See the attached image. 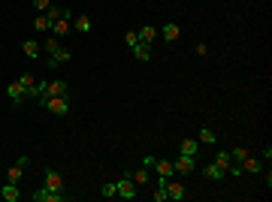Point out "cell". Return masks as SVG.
<instances>
[{"label": "cell", "mask_w": 272, "mask_h": 202, "mask_svg": "<svg viewBox=\"0 0 272 202\" xmlns=\"http://www.w3.org/2000/svg\"><path fill=\"white\" fill-rule=\"evenodd\" d=\"M115 196H121V199H136V196H139V187L133 184L130 169H124V172H121V178L115 181Z\"/></svg>", "instance_id": "6da1fadb"}, {"label": "cell", "mask_w": 272, "mask_h": 202, "mask_svg": "<svg viewBox=\"0 0 272 202\" xmlns=\"http://www.w3.org/2000/svg\"><path fill=\"white\" fill-rule=\"evenodd\" d=\"M36 103H40L43 109H49L51 115H58V118L70 115V97H40Z\"/></svg>", "instance_id": "7a4b0ae2"}, {"label": "cell", "mask_w": 272, "mask_h": 202, "mask_svg": "<svg viewBox=\"0 0 272 202\" xmlns=\"http://www.w3.org/2000/svg\"><path fill=\"white\" fill-rule=\"evenodd\" d=\"M43 187L64 193V190H67V181H64V175H61L58 169H46V175H43Z\"/></svg>", "instance_id": "3957f363"}, {"label": "cell", "mask_w": 272, "mask_h": 202, "mask_svg": "<svg viewBox=\"0 0 272 202\" xmlns=\"http://www.w3.org/2000/svg\"><path fill=\"white\" fill-rule=\"evenodd\" d=\"M33 202H67V193H58V190H49V187H40L30 193Z\"/></svg>", "instance_id": "277c9868"}, {"label": "cell", "mask_w": 272, "mask_h": 202, "mask_svg": "<svg viewBox=\"0 0 272 202\" xmlns=\"http://www.w3.org/2000/svg\"><path fill=\"white\" fill-rule=\"evenodd\" d=\"M173 169H175L178 175H194V169H197V157L178 154V157H175V163H173Z\"/></svg>", "instance_id": "5b68a950"}, {"label": "cell", "mask_w": 272, "mask_h": 202, "mask_svg": "<svg viewBox=\"0 0 272 202\" xmlns=\"http://www.w3.org/2000/svg\"><path fill=\"white\" fill-rule=\"evenodd\" d=\"M27 163H30L27 157H18V160H15V166H12V169H6V181H12V184H22Z\"/></svg>", "instance_id": "8992f818"}, {"label": "cell", "mask_w": 272, "mask_h": 202, "mask_svg": "<svg viewBox=\"0 0 272 202\" xmlns=\"http://www.w3.org/2000/svg\"><path fill=\"white\" fill-rule=\"evenodd\" d=\"M43 97H70V85L64 79L58 82H46V94Z\"/></svg>", "instance_id": "52a82bcc"}, {"label": "cell", "mask_w": 272, "mask_h": 202, "mask_svg": "<svg viewBox=\"0 0 272 202\" xmlns=\"http://www.w3.org/2000/svg\"><path fill=\"white\" fill-rule=\"evenodd\" d=\"M167 199H173V202L188 199V187L181 181H167Z\"/></svg>", "instance_id": "ba28073f"}, {"label": "cell", "mask_w": 272, "mask_h": 202, "mask_svg": "<svg viewBox=\"0 0 272 202\" xmlns=\"http://www.w3.org/2000/svg\"><path fill=\"white\" fill-rule=\"evenodd\" d=\"M203 178H206V181H224V178H227V169L218 166V163L212 160V163H206V166H203Z\"/></svg>", "instance_id": "9c48e42d"}, {"label": "cell", "mask_w": 272, "mask_h": 202, "mask_svg": "<svg viewBox=\"0 0 272 202\" xmlns=\"http://www.w3.org/2000/svg\"><path fill=\"white\" fill-rule=\"evenodd\" d=\"M70 58H73V51L61 45V48L54 51V54H49V61H46V67H49V69H58V67H61V64H67Z\"/></svg>", "instance_id": "30bf717a"}, {"label": "cell", "mask_w": 272, "mask_h": 202, "mask_svg": "<svg viewBox=\"0 0 272 202\" xmlns=\"http://www.w3.org/2000/svg\"><path fill=\"white\" fill-rule=\"evenodd\" d=\"M157 36L163 43H175V40H181V27L178 24H163L160 30H157Z\"/></svg>", "instance_id": "8fae6325"}, {"label": "cell", "mask_w": 272, "mask_h": 202, "mask_svg": "<svg viewBox=\"0 0 272 202\" xmlns=\"http://www.w3.org/2000/svg\"><path fill=\"white\" fill-rule=\"evenodd\" d=\"M130 54H133L139 64H148V61H151V45H148V43H136V45L130 48Z\"/></svg>", "instance_id": "7c38bea8"}, {"label": "cell", "mask_w": 272, "mask_h": 202, "mask_svg": "<svg viewBox=\"0 0 272 202\" xmlns=\"http://www.w3.org/2000/svg\"><path fill=\"white\" fill-rule=\"evenodd\" d=\"M70 30H73V22H70V18H58V22L49 27V33H51V36H58V40H61V36H67Z\"/></svg>", "instance_id": "4fadbf2b"}, {"label": "cell", "mask_w": 272, "mask_h": 202, "mask_svg": "<svg viewBox=\"0 0 272 202\" xmlns=\"http://www.w3.org/2000/svg\"><path fill=\"white\" fill-rule=\"evenodd\" d=\"M6 97H9L12 106H22V100H25V88H22V82H12V85L6 88Z\"/></svg>", "instance_id": "5bb4252c"}, {"label": "cell", "mask_w": 272, "mask_h": 202, "mask_svg": "<svg viewBox=\"0 0 272 202\" xmlns=\"http://www.w3.org/2000/svg\"><path fill=\"white\" fill-rule=\"evenodd\" d=\"M136 36H139V43H148V45H151V43L157 40V27H154V24H142V27L136 30Z\"/></svg>", "instance_id": "9a60e30c"}, {"label": "cell", "mask_w": 272, "mask_h": 202, "mask_svg": "<svg viewBox=\"0 0 272 202\" xmlns=\"http://www.w3.org/2000/svg\"><path fill=\"white\" fill-rule=\"evenodd\" d=\"M178 154L197 157V154H199V142H197V139H181V142H178Z\"/></svg>", "instance_id": "2e32d148"}, {"label": "cell", "mask_w": 272, "mask_h": 202, "mask_svg": "<svg viewBox=\"0 0 272 202\" xmlns=\"http://www.w3.org/2000/svg\"><path fill=\"white\" fill-rule=\"evenodd\" d=\"M43 15L49 18V24H54V22H58V18H70V9H64V6H54V3H51V6H49V9H46Z\"/></svg>", "instance_id": "e0dca14e"}, {"label": "cell", "mask_w": 272, "mask_h": 202, "mask_svg": "<svg viewBox=\"0 0 272 202\" xmlns=\"http://www.w3.org/2000/svg\"><path fill=\"white\" fill-rule=\"evenodd\" d=\"M239 166H242V172H251V175H254V172H260V169H263V160H260V157H251V154H248V157L239 163Z\"/></svg>", "instance_id": "ac0fdd59"}, {"label": "cell", "mask_w": 272, "mask_h": 202, "mask_svg": "<svg viewBox=\"0 0 272 202\" xmlns=\"http://www.w3.org/2000/svg\"><path fill=\"white\" fill-rule=\"evenodd\" d=\"M151 166L157 169V178H167V181H170V175L175 172V169H173V163H170V160H157V157H154V163H151Z\"/></svg>", "instance_id": "d6986e66"}, {"label": "cell", "mask_w": 272, "mask_h": 202, "mask_svg": "<svg viewBox=\"0 0 272 202\" xmlns=\"http://www.w3.org/2000/svg\"><path fill=\"white\" fill-rule=\"evenodd\" d=\"M0 196H3L6 202H18V196H22V190H18V184H12V181H6V184L0 187Z\"/></svg>", "instance_id": "ffe728a7"}, {"label": "cell", "mask_w": 272, "mask_h": 202, "mask_svg": "<svg viewBox=\"0 0 272 202\" xmlns=\"http://www.w3.org/2000/svg\"><path fill=\"white\" fill-rule=\"evenodd\" d=\"M130 178H133V184L136 187H148V181H151V175H148V169H136V172H130Z\"/></svg>", "instance_id": "44dd1931"}, {"label": "cell", "mask_w": 272, "mask_h": 202, "mask_svg": "<svg viewBox=\"0 0 272 202\" xmlns=\"http://www.w3.org/2000/svg\"><path fill=\"white\" fill-rule=\"evenodd\" d=\"M40 43H36V40H25L22 43V51H25V58H40Z\"/></svg>", "instance_id": "7402d4cb"}, {"label": "cell", "mask_w": 272, "mask_h": 202, "mask_svg": "<svg viewBox=\"0 0 272 202\" xmlns=\"http://www.w3.org/2000/svg\"><path fill=\"white\" fill-rule=\"evenodd\" d=\"M43 48H46V54H54L61 48V40L58 36H51V33H46V43H43Z\"/></svg>", "instance_id": "603a6c76"}, {"label": "cell", "mask_w": 272, "mask_h": 202, "mask_svg": "<svg viewBox=\"0 0 272 202\" xmlns=\"http://www.w3.org/2000/svg\"><path fill=\"white\" fill-rule=\"evenodd\" d=\"M73 27H76L79 33H91V27H94V24H91V18H88V15H79V18H76V24H73Z\"/></svg>", "instance_id": "cb8c5ba5"}, {"label": "cell", "mask_w": 272, "mask_h": 202, "mask_svg": "<svg viewBox=\"0 0 272 202\" xmlns=\"http://www.w3.org/2000/svg\"><path fill=\"white\" fill-rule=\"evenodd\" d=\"M197 142H203V145H215V142H218V136H215V130L203 127V130H199V139H197Z\"/></svg>", "instance_id": "d4e9b609"}, {"label": "cell", "mask_w": 272, "mask_h": 202, "mask_svg": "<svg viewBox=\"0 0 272 202\" xmlns=\"http://www.w3.org/2000/svg\"><path fill=\"white\" fill-rule=\"evenodd\" d=\"M215 163H218V166H224V169H230V166H233L230 151H218V154H215Z\"/></svg>", "instance_id": "484cf974"}, {"label": "cell", "mask_w": 272, "mask_h": 202, "mask_svg": "<svg viewBox=\"0 0 272 202\" xmlns=\"http://www.w3.org/2000/svg\"><path fill=\"white\" fill-rule=\"evenodd\" d=\"M248 154H251V151L245 148V145H236V148L230 151V157H233V163H242V160H245Z\"/></svg>", "instance_id": "4316f807"}, {"label": "cell", "mask_w": 272, "mask_h": 202, "mask_svg": "<svg viewBox=\"0 0 272 202\" xmlns=\"http://www.w3.org/2000/svg\"><path fill=\"white\" fill-rule=\"evenodd\" d=\"M33 27L40 30V33H49V27H51V24H49V18H46V15L40 12V15H36V22H33Z\"/></svg>", "instance_id": "83f0119b"}, {"label": "cell", "mask_w": 272, "mask_h": 202, "mask_svg": "<svg viewBox=\"0 0 272 202\" xmlns=\"http://www.w3.org/2000/svg\"><path fill=\"white\" fill-rule=\"evenodd\" d=\"M100 196H103V199H112V196H115V181H106V184L100 187Z\"/></svg>", "instance_id": "f1b7e54d"}, {"label": "cell", "mask_w": 272, "mask_h": 202, "mask_svg": "<svg viewBox=\"0 0 272 202\" xmlns=\"http://www.w3.org/2000/svg\"><path fill=\"white\" fill-rule=\"evenodd\" d=\"M18 82H22V88H33V85H36V76H33V72H25Z\"/></svg>", "instance_id": "f546056e"}, {"label": "cell", "mask_w": 272, "mask_h": 202, "mask_svg": "<svg viewBox=\"0 0 272 202\" xmlns=\"http://www.w3.org/2000/svg\"><path fill=\"white\" fill-rule=\"evenodd\" d=\"M124 43H127V48H133V45L139 43V36H136V30H127V36H124Z\"/></svg>", "instance_id": "4dcf8cb0"}, {"label": "cell", "mask_w": 272, "mask_h": 202, "mask_svg": "<svg viewBox=\"0 0 272 202\" xmlns=\"http://www.w3.org/2000/svg\"><path fill=\"white\" fill-rule=\"evenodd\" d=\"M151 199H154V202H167V187H160V184H157V190L151 193Z\"/></svg>", "instance_id": "1f68e13d"}, {"label": "cell", "mask_w": 272, "mask_h": 202, "mask_svg": "<svg viewBox=\"0 0 272 202\" xmlns=\"http://www.w3.org/2000/svg\"><path fill=\"white\" fill-rule=\"evenodd\" d=\"M33 6H36V12H46L51 6V0H33Z\"/></svg>", "instance_id": "d6a6232c"}, {"label": "cell", "mask_w": 272, "mask_h": 202, "mask_svg": "<svg viewBox=\"0 0 272 202\" xmlns=\"http://www.w3.org/2000/svg\"><path fill=\"white\" fill-rule=\"evenodd\" d=\"M197 54H199V58H206V54H209V45L199 43V45H197Z\"/></svg>", "instance_id": "836d02e7"}]
</instances>
